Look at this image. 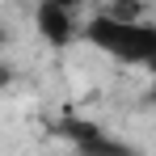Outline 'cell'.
Listing matches in <instances>:
<instances>
[{
	"instance_id": "cell-1",
	"label": "cell",
	"mask_w": 156,
	"mask_h": 156,
	"mask_svg": "<svg viewBox=\"0 0 156 156\" xmlns=\"http://www.w3.org/2000/svg\"><path fill=\"white\" fill-rule=\"evenodd\" d=\"M89 47H97L101 55H110L114 63H127V68H148L156 76V21L139 17V21H118L110 13H93L84 21L80 34Z\"/></svg>"
},
{
	"instance_id": "cell-2",
	"label": "cell",
	"mask_w": 156,
	"mask_h": 156,
	"mask_svg": "<svg viewBox=\"0 0 156 156\" xmlns=\"http://www.w3.org/2000/svg\"><path fill=\"white\" fill-rule=\"evenodd\" d=\"M59 135L72 144L76 156H144L135 144L110 135L105 127L89 122V118H63V122H59Z\"/></svg>"
},
{
	"instance_id": "cell-3",
	"label": "cell",
	"mask_w": 156,
	"mask_h": 156,
	"mask_svg": "<svg viewBox=\"0 0 156 156\" xmlns=\"http://www.w3.org/2000/svg\"><path fill=\"white\" fill-rule=\"evenodd\" d=\"M34 30L42 34L47 47H72L80 34H84V21L76 17L72 4H63V0H42V4L34 9Z\"/></svg>"
}]
</instances>
